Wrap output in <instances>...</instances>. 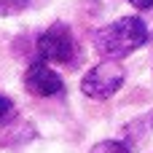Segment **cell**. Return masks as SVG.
<instances>
[{
  "label": "cell",
  "instance_id": "6da1fadb",
  "mask_svg": "<svg viewBox=\"0 0 153 153\" xmlns=\"http://www.w3.org/2000/svg\"><path fill=\"white\" fill-rule=\"evenodd\" d=\"M97 51L108 59H124L148 43V27L137 16H124L97 32Z\"/></svg>",
  "mask_w": 153,
  "mask_h": 153
},
{
  "label": "cell",
  "instance_id": "7a4b0ae2",
  "mask_svg": "<svg viewBox=\"0 0 153 153\" xmlns=\"http://www.w3.org/2000/svg\"><path fill=\"white\" fill-rule=\"evenodd\" d=\"M124 67L118 62H100L97 67H91L83 75L81 91L91 100H108L110 94H116L124 83Z\"/></svg>",
  "mask_w": 153,
  "mask_h": 153
},
{
  "label": "cell",
  "instance_id": "3957f363",
  "mask_svg": "<svg viewBox=\"0 0 153 153\" xmlns=\"http://www.w3.org/2000/svg\"><path fill=\"white\" fill-rule=\"evenodd\" d=\"M38 54L43 62H73L75 59V40H73V32L65 22H56L51 24L40 38H38Z\"/></svg>",
  "mask_w": 153,
  "mask_h": 153
},
{
  "label": "cell",
  "instance_id": "277c9868",
  "mask_svg": "<svg viewBox=\"0 0 153 153\" xmlns=\"http://www.w3.org/2000/svg\"><path fill=\"white\" fill-rule=\"evenodd\" d=\"M24 89L35 97H54L65 89V81L56 70H51L43 59H35L24 73Z\"/></svg>",
  "mask_w": 153,
  "mask_h": 153
},
{
  "label": "cell",
  "instance_id": "5b68a950",
  "mask_svg": "<svg viewBox=\"0 0 153 153\" xmlns=\"http://www.w3.org/2000/svg\"><path fill=\"white\" fill-rule=\"evenodd\" d=\"M91 153H132L124 143H118V140H105V143H100V145H94Z\"/></svg>",
  "mask_w": 153,
  "mask_h": 153
},
{
  "label": "cell",
  "instance_id": "8992f818",
  "mask_svg": "<svg viewBox=\"0 0 153 153\" xmlns=\"http://www.w3.org/2000/svg\"><path fill=\"white\" fill-rule=\"evenodd\" d=\"M11 116H13V102H11L5 94H0V126H3Z\"/></svg>",
  "mask_w": 153,
  "mask_h": 153
},
{
  "label": "cell",
  "instance_id": "52a82bcc",
  "mask_svg": "<svg viewBox=\"0 0 153 153\" xmlns=\"http://www.w3.org/2000/svg\"><path fill=\"white\" fill-rule=\"evenodd\" d=\"M134 8H140V11H145V8H153V0H129Z\"/></svg>",
  "mask_w": 153,
  "mask_h": 153
},
{
  "label": "cell",
  "instance_id": "ba28073f",
  "mask_svg": "<svg viewBox=\"0 0 153 153\" xmlns=\"http://www.w3.org/2000/svg\"><path fill=\"white\" fill-rule=\"evenodd\" d=\"M145 121H148V124H151V129H153V113H151V116H148V118H145Z\"/></svg>",
  "mask_w": 153,
  "mask_h": 153
}]
</instances>
